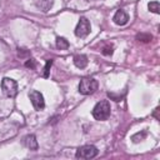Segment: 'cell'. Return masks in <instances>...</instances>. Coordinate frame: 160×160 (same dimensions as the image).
I'll return each instance as SVG.
<instances>
[{"mask_svg":"<svg viewBox=\"0 0 160 160\" xmlns=\"http://www.w3.org/2000/svg\"><path fill=\"white\" fill-rule=\"evenodd\" d=\"M92 116L96 120H106L110 116V104L108 100L99 101L92 109Z\"/></svg>","mask_w":160,"mask_h":160,"instance_id":"cell-1","label":"cell"},{"mask_svg":"<svg viewBox=\"0 0 160 160\" xmlns=\"http://www.w3.org/2000/svg\"><path fill=\"white\" fill-rule=\"evenodd\" d=\"M98 81L92 78H82L80 80V84H79V91L80 94H84V95H90V94H94L96 90H98Z\"/></svg>","mask_w":160,"mask_h":160,"instance_id":"cell-2","label":"cell"},{"mask_svg":"<svg viewBox=\"0 0 160 160\" xmlns=\"http://www.w3.org/2000/svg\"><path fill=\"white\" fill-rule=\"evenodd\" d=\"M1 89L4 95L8 98H14L18 94V84L14 79L10 78H4L1 80Z\"/></svg>","mask_w":160,"mask_h":160,"instance_id":"cell-3","label":"cell"},{"mask_svg":"<svg viewBox=\"0 0 160 160\" xmlns=\"http://www.w3.org/2000/svg\"><path fill=\"white\" fill-rule=\"evenodd\" d=\"M98 155V149L94 145H84L76 150L75 156L78 159H92Z\"/></svg>","mask_w":160,"mask_h":160,"instance_id":"cell-4","label":"cell"},{"mask_svg":"<svg viewBox=\"0 0 160 160\" xmlns=\"http://www.w3.org/2000/svg\"><path fill=\"white\" fill-rule=\"evenodd\" d=\"M90 32V22L86 18H81L75 28V35L78 38H85Z\"/></svg>","mask_w":160,"mask_h":160,"instance_id":"cell-5","label":"cell"},{"mask_svg":"<svg viewBox=\"0 0 160 160\" xmlns=\"http://www.w3.org/2000/svg\"><path fill=\"white\" fill-rule=\"evenodd\" d=\"M29 98H30L31 104H32V106L35 108V110H42V109H44L45 101H44V96H42L41 92H39V91H36V90H32V91H30Z\"/></svg>","mask_w":160,"mask_h":160,"instance_id":"cell-6","label":"cell"},{"mask_svg":"<svg viewBox=\"0 0 160 160\" xmlns=\"http://www.w3.org/2000/svg\"><path fill=\"white\" fill-rule=\"evenodd\" d=\"M112 20H114V22H115L116 25H120V26H121V25H125V24L129 21V15H128L124 10L119 9V10L115 12Z\"/></svg>","mask_w":160,"mask_h":160,"instance_id":"cell-7","label":"cell"},{"mask_svg":"<svg viewBox=\"0 0 160 160\" xmlns=\"http://www.w3.org/2000/svg\"><path fill=\"white\" fill-rule=\"evenodd\" d=\"M24 145H25L28 149H30V150H38V148H39L38 140H36L35 135H32V134L26 135V136L24 138Z\"/></svg>","mask_w":160,"mask_h":160,"instance_id":"cell-8","label":"cell"},{"mask_svg":"<svg viewBox=\"0 0 160 160\" xmlns=\"http://www.w3.org/2000/svg\"><path fill=\"white\" fill-rule=\"evenodd\" d=\"M88 62H89V60H88L86 55L78 54V55L74 56V64H75V66L79 68V69H84V68H86Z\"/></svg>","mask_w":160,"mask_h":160,"instance_id":"cell-9","label":"cell"},{"mask_svg":"<svg viewBox=\"0 0 160 160\" xmlns=\"http://www.w3.org/2000/svg\"><path fill=\"white\" fill-rule=\"evenodd\" d=\"M52 4H54V0H38L36 6L40 8V10L42 11H49Z\"/></svg>","mask_w":160,"mask_h":160,"instance_id":"cell-10","label":"cell"},{"mask_svg":"<svg viewBox=\"0 0 160 160\" xmlns=\"http://www.w3.org/2000/svg\"><path fill=\"white\" fill-rule=\"evenodd\" d=\"M69 46H70V44H69V41L65 38H60V36L56 38V48L58 49L66 50V49H69Z\"/></svg>","mask_w":160,"mask_h":160,"instance_id":"cell-11","label":"cell"},{"mask_svg":"<svg viewBox=\"0 0 160 160\" xmlns=\"http://www.w3.org/2000/svg\"><path fill=\"white\" fill-rule=\"evenodd\" d=\"M149 10L154 14H159L160 12V5H159V1H150L149 5H148Z\"/></svg>","mask_w":160,"mask_h":160,"instance_id":"cell-12","label":"cell"},{"mask_svg":"<svg viewBox=\"0 0 160 160\" xmlns=\"http://www.w3.org/2000/svg\"><path fill=\"white\" fill-rule=\"evenodd\" d=\"M145 138H146V131H141V132H138V134L132 135L131 140H132L134 142H139V141H141V140L145 139Z\"/></svg>","mask_w":160,"mask_h":160,"instance_id":"cell-13","label":"cell"},{"mask_svg":"<svg viewBox=\"0 0 160 160\" xmlns=\"http://www.w3.org/2000/svg\"><path fill=\"white\" fill-rule=\"evenodd\" d=\"M136 39H138L139 41L148 42V41L151 40V35H149V34H138V35H136Z\"/></svg>","mask_w":160,"mask_h":160,"instance_id":"cell-14","label":"cell"},{"mask_svg":"<svg viewBox=\"0 0 160 160\" xmlns=\"http://www.w3.org/2000/svg\"><path fill=\"white\" fill-rule=\"evenodd\" d=\"M101 52H102L104 55H111V54H112V45L106 44V45L101 49Z\"/></svg>","mask_w":160,"mask_h":160,"instance_id":"cell-15","label":"cell"},{"mask_svg":"<svg viewBox=\"0 0 160 160\" xmlns=\"http://www.w3.org/2000/svg\"><path fill=\"white\" fill-rule=\"evenodd\" d=\"M51 64H52V60H48V61H46V65H45L44 72H42V76H44V78H48V76H49V69H50Z\"/></svg>","mask_w":160,"mask_h":160,"instance_id":"cell-16","label":"cell"},{"mask_svg":"<svg viewBox=\"0 0 160 160\" xmlns=\"http://www.w3.org/2000/svg\"><path fill=\"white\" fill-rule=\"evenodd\" d=\"M25 66H26V68H32V69H34V68H35V61H34L32 59H30L29 61L25 62Z\"/></svg>","mask_w":160,"mask_h":160,"instance_id":"cell-17","label":"cell"}]
</instances>
